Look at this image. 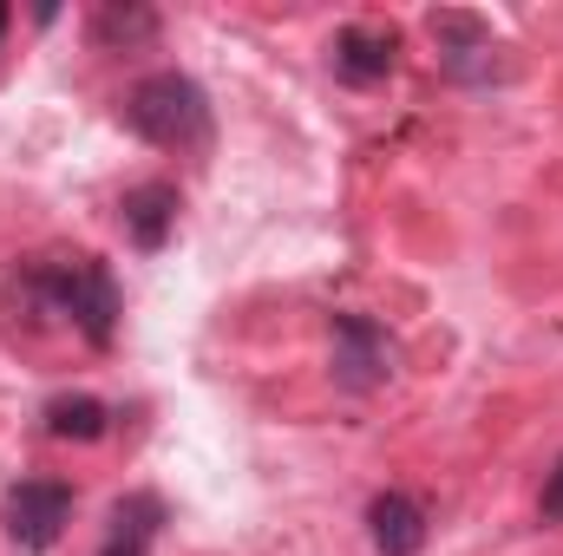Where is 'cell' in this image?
<instances>
[{
	"label": "cell",
	"instance_id": "11",
	"mask_svg": "<svg viewBox=\"0 0 563 556\" xmlns=\"http://www.w3.org/2000/svg\"><path fill=\"white\" fill-rule=\"evenodd\" d=\"M157 33V13L151 7H99V20H92V40L99 46H132V40H151Z\"/></svg>",
	"mask_w": 563,
	"mask_h": 556
},
{
	"label": "cell",
	"instance_id": "7",
	"mask_svg": "<svg viewBox=\"0 0 563 556\" xmlns=\"http://www.w3.org/2000/svg\"><path fill=\"white\" fill-rule=\"evenodd\" d=\"M170 223H177V190H170V184H139V190L125 197V236H132L139 249H164Z\"/></svg>",
	"mask_w": 563,
	"mask_h": 556
},
{
	"label": "cell",
	"instance_id": "6",
	"mask_svg": "<svg viewBox=\"0 0 563 556\" xmlns=\"http://www.w3.org/2000/svg\"><path fill=\"white\" fill-rule=\"evenodd\" d=\"M394 53H400L394 33H380V26H347V33L334 40V73L354 79V86H374V79L394 73Z\"/></svg>",
	"mask_w": 563,
	"mask_h": 556
},
{
	"label": "cell",
	"instance_id": "10",
	"mask_svg": "<svg viewBox=\"0 0 563 556\" xmlns=\"http://www.w3.org/2000/svg\"><path fill=\"white\" fill-rule=\"evenodd\" d=\"M426 26H432V40H439V46L452 53V66H459L465 53H492V26H485L478 13H459V7H439V13H432Z\"/></svg>",
	"mask_w": 563,
	"mask_h": 556
},
{
	"label": "cell",
	"instance_id": "4",
	"mask_svg": "<svg viewBox=\"0 0 563 556\" xmlns=\"http://www.w3.org/2000/svg\"><path fill=\"white\" fill-rule=\"evenodd\" d=\"M394 374V347L367 314H334V387L341 393H374Z\"/></svg>",
	"mask_w": 563,
	"mask_h": 556
},
{
	"label": "cell",
	"instance_id": "2",
	"mask_svg": "<svg viewBox=\"0 0 563 556\" xmlns=\"http://www.w3.org/2000/svg\"><path fill=\"white\" fill-rule=\"evenodd\" d=\"M46 294H53V308H59L92 347H112V327H119V288H112V276H106L92 256H79L73 269H53V276H46Z\"/></svg>",
	"mask_w": 563,
	"mask_h": 556
},
{
	"label": "cell",
	"instance_id": "3",
	"mask_svg": "<svg viewBox=\"0 0 563 556\" xmlns=\"http://www.w3.org/2000/svg\"><path fill=\"white\" fill-rule=\"evenodd\" d=\"M66 524H73V491H66L59 478H20V485L7 491V537L26 556L53 551Z\"/></svg>",
	"mask_w": 563,
	"mask_h": 556
},
{
	"label": "cell",
	"instance_id": "9",
	"mask_svg": "<svg viewBox=\"0 0 563 556\" xmlns=\"http://www.w3.org/2000/svg\"><path fill=\"white\" fill-rule=\"evenodd\" d=\"M46 432H53V438L92 445V438H106V407H99L92 393H59V400L46 407Z\"/></svg>",
	"mask_w": 563,
	"mask_h": 556
},
{
	"label": "cell",
	"instance_id": "8",
	"mask_svg": "<svg viewBox=\"0 0 563 556\" xmlns=\"http://www.w3.org/2000/svg\"><path fill=\"white\" fill-rule=\"evenodd\" d=\"M157 518H164V504L157 498H119L112 504V544H106V556H144L151 551V537H157Z\"/></svg>",
	"mask_w": 563,
	"mask_h": 556
},
{
	"label": "cell",
	"instance_id": "5",
	"mask_svg": "<svg viewBox=\"0 0 563 556\" xmlns=\"http://www.w3.org/2000/svg\"><path fill=\"white\" fill-rule=\"evenodd\" d=\"M367 537H374L380 556H420V544H426L420 504H413L407 491H380V498L367 504Z\"/></svg>",
	"mask_w": 563,
	"mask_h": 556
},
{
	"label": "cell",
	"instance_id": "12",
	"mask_svg": "<svg viewBox=\"0 0 563 556\" xmlns=\"http://www.w3.org/2000/svg\"><path fill=\"white\" fill-rule=\"evenodd\" d=\"M538 511H544V524H563V458H558V471L544 478V498H538Z\"/></svg>",
	"mask_w": 563,
	"mask_h": 556
},
{
	"label": "cell",
	"instance_id": "1",
	"mask_svg": "<svg viewBox=\"0 0 563 556\" xmlns=\"http://www.w3.org/2000/svg\"><path fill=\"white\" fill-rule=\"evenodd\" d=\"M125 125L157 151H203L210 144V99L184 73H151L125 92Z\"/></svg>",
	"mask_w": 563,
	"mask_h": 556
},
{
	"label": "cell",
	"instance_id": "13",
	"mask_svg": "<svg viewBox=\"0 0 563 556\" xmlns=\"http://www.w3.org/2000/svg\"><path fill=\"white\" fill-rule=\"evenodd\" d=\"M0 33H7V7H0Z\"/></svg>",
	"mask_w": 563,
	"mask_h": 556
}]
</instances>
